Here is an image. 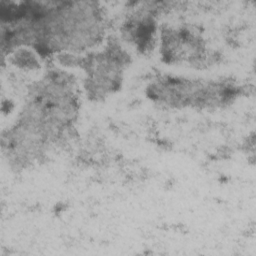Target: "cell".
<instances>
[{
    "label": "cell",
    "instance_id": "6da1fadb",
    "mask_svg": "<svg viewBox=\"0 0 256 256\" xmlns=\"http://www.w3.org/2000/svg\"><path fill=\"white\" fill-rule=\"evenodd\" d=\"M128 56L119 45L111 42L105 51L79 58L77 65L87 73L85 88L89 97L98 100L120 88Z\"/></svg>",
    "mask_w": 256,
    "mask_h": 256
},
{
    "label": "cell",
    "instance_id": "7a4b0ae2",
    "mask_svg": "<svg viewBox=\"0 0 256 256\" xmlns=\"http://www.w3.org/2000/svg\"><path fill=\"white\" fill-rule=\"evenodd\" d=\"M15 64L17 65H22L23 67H30V68H34L35 66H37V61L35 59V57L27 50H19L15 56Z\"/></svg>",
    "mask_w": 256,
    "mask_h": 256
}]
</instances>
